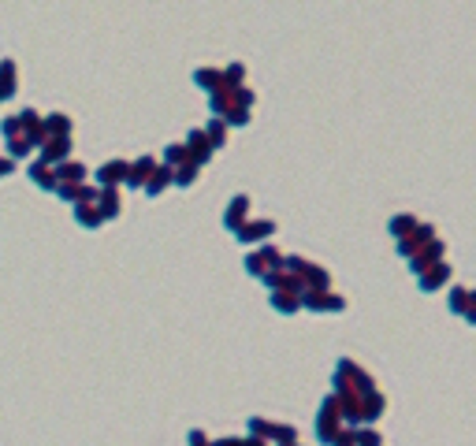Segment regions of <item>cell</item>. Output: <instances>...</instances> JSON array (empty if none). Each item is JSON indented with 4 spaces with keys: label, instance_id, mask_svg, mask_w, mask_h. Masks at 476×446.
Instances as JSON below:
<instances>
[{
    "label": "cell",
    "instance_id": "cell-1",
    "mask_svg": "<svg viewBox=\"0 0 476 446\" xmlns=\"http://www.w3.org/2000/svg\"><path fill=\"white\" fill-rule=\"evenodd\" d=\"M335 390H339V395H368V390H376V387H372V379L357 369L353 361H339V369H335Z\"/></svg>",
    "mask_w": 476,
    "mask_h": 446
},
{
    "label": "cell",
    "instance_id": "cell-2",
    "mask_svg": "<svg viewBox=\"0 0 476 446\" xmlns=\"http://www.w3.org/2000/svg\"><path fill=\"white\" fill-rule=\"evenodd\" d=\"M342 431V421H339V405L335 398H327L320 405V416H316V439H320L324 446H332V439Z\"/></svg>",
    "mask_w": 476,
    "mask_h": 446
},
{
    "label": "cell",
    "instance_id": "cell-3",
    "mask_svg": "<svg viewBox=\"0 0 476 446\" xmlns=\"http://www.w3.org/2000/svg\"><path fill=\"white\" fill-rule=\"evenodd\" d=\"M301 305L313 309V312H342L346 301L339 294H327V286H324V291H301Z\"/></svg>",
    "mask_w": 476,
    "mask_h": 446
},
{
    "label": "cell",
    "instance_id": "cell-4",
    "mask_svg": "<svg viewBox=\"0 0 476 446\" xmlns=\"http://www.w3.org/2000/svg\"><path fill=\"white\" fill-rule=\"evenodd\" d=\"M246 268H249V275H257V279H264L268 272H275V268H283V257L275 253V249L268 246V249H261V253H253L246 260Z\"/></svg>",
    "mask_w": 476,
    "mask_h": 446
},
{
    "label": "cell",
    "instance_id": "cell-5",
    "mask_svg": "<svg viewBox=\"0 0 476 446\" xmlns=\"http://www.w3.org/2000/svg\"><path fill=\"white\" fill-rule=\"evenodd\" d=\"M68 149H71V138H68V134H45V141H42V160L56 167V164H63Z\"/></svg>",
    "mask_w": 476,
    "mask_h": 446
},
{
    "label": "cell",
    "instance_id": "cell-6",
    "mask_svg": "<svg viewBox=\"0 0 476 446\" xmlns=\"http://www.w3.org/2000/svg\"><path fill=\"white\" fill-rule=\"evenodd\" d=\"M208 153H213V141H208L205 130H194V134L187 138V156H190V164L201 167L208 160Z\"/></svg>",
    "mask_w": 476,
    "mask_h": 446
},
{
    "label": "cell",
    "instance_id": "cell-7",
    "mask_svg": "<svg viewBox=\"0 0 476 446\" xmlns=\"http://www.w3.org/2000/svg\"><path fill=\"white\" fill-rule=\"evenodd\" d=\"M272 231H275L272 219H253V223H242L234 234H238V242H261V238H268Z\"/></svg>",
    "mask_w": 476,
    "mask_h": 446
},
{
    "label": "cell",
    "instance_id": "cell-8",
    "mask_svg": "<svg viewBox=\"0 0 476 446\" xmlns=\"http://www.w3.org/2000/svg\"><path fill=\"white\" fill-rule=\"evenodd\" d=\"M94 205H97V212H101V219H115L119 216V193H115V186H104L97 198H94Z\"/></svg>",
    "mask_w": 476,
    "mask_h": 446
},
{
    "label": "cell",
    "instance_id": "cell-9",
    "mask_svg": "<svg viewBox=\"0 0 476 446\" xmlns=\"http://www.w3.org/2000/svg\"><path fill=\"white\" fill-rule=\"evenodd\" d=\"M417 275H420V286H425V291H439V286L451 279V268L435 260V265H428L425 272H417Z\"/></svg>",
    "mask_w": 476,
    "mask_h": 446
},
{
    "label": "cell",
    "instance_id": "cell-10",
    "mask_svg": "<svg viewBox=\"0 0 476 446\" xmlns=\"http://www.w3.org/2000/svg\"><path fill=\"white\" fill-rule=\"evenodd\" d=\"M156 172V164L149 160V156H142V160H134V164H127V186H145V179H149Z\"/></svg>",
    "mask_w": 476,
    "mask_h": 446
},
{
    "label": "cell",
    "instance_id": "cell-11",
    "mask_svg": "<svg viewBox=\"0 0 476 446\" xmlns=\"http://www.w3.org/2000/svg\"><path fill=\"white\" fill-rule=\"evenodd\" d=\"M127 179V164L123 160H108L104 167H97V182L101 186H115V182Z\"/></svg>",
    "mask_w": 476,
    "mask_h": 446
},
{
    "label": "cell",
    "instance_id": "cell-12",
    "mask_svg": "<svg viewBox=\"0 0 476 446\" xmlns=\"http://www.w3.org/2000/svg\"><path fill=\"white\" fill-rule=\"evenodd\" d=\"M246 208H249V198H234L231 205H227V216H223V227L227 231H238L246 223Z\"/></svg>",
    "mask_w": 476,
    "mask_h": 446
},
{
    "label": "cell",
    "instance_id": "cell-13",
    "mask_svg": "<svg viewBox=\"0 0 476 446\" xmlns=\"http://www.w3.org/2000/svg\"><path fill=\"white\" fill-rule=\"evenodd\" d=\"M30 179H34L42 190H56V172H52V164H45V160L30 167Z\"/></svg>",
    "mask_w": 476,
    "mask_h": 446
},
{
    "label": "cell",
    "instance_id": "cell-14",
    "mask_svg": "<svg viewBox=\"0 0 476 446\" xmlns=\"http://www.w3.org/2000/svg\"><path fill=\"white\" fill-rule=\"evenodd\" d=\"M75 219L82 223V227H101V223H104L94 201H78V212H75Z\"/></svg>",
    "mask_w": 476,
    "mask_h": 446
},
{
    "label": "cell",
    "instance_id": "cell-15",
    "mask_svg": "<svg viewBox=\"0 0 476 446\" xmlns=\"http://www.w3.org/2000/svg\"><path fill=\"white\" fill-rule=\"evenodd\" d=\"M272 305L280 309V312H298L301 294H294V291H275V294H272Z\"/></svg>",
    "mask_w": 476,
    "mask_h": 446
},
{
    "label": "cell",
    "instance_id": "cell-16",
    "mask_svg": "<svg viewBox=\"0 0 476 446\" xmlns=\"http://www.w3.org/2000/svg\"><path fill=\"white\" fill-rule=\"evenodd\" d=\"M168 182H171V167H161V172H153L149 179H145V193H149V198H156V193H164Z\"/></svg>",
    "mask_w": 476,
    "mask_h": 446
},
{
    "label": "cell",
    "instance_id": "cell-17",
    "mask_svg": "<svg viewBox=\"0 0 476 446\" xmlns=\"http://www.w3.org/2000/svg\"><path fill=\"white\" fill-rule=\"evenodd\" d=\"M52 172H56V182H82L86 179V167L82 164H56Z\"/></svg>",
    "mask_w": 476,
    "mask_h": 446
},
{
    "label": "cell",
    "instance_id": "cell-18",
    "mask_svg": "<svg viewBox=\"0 0 476 446\" xmlns=\"http://www.w3.org/2000/svg\"><path fill=\"white\" fill-rule=\"evenodd\" d=\"M272 431H275V424H272V421H264V416H253V421H249V435H253V439L272 442Z\"/></svg>",
    "mask_w": 476,
    "mask_h": 446
},
{
    "label": "cell",
    "instance_id": "cell-19",
    "mask_svg": "<svg viewBox=\"0 0 476 446\" xmlns=\"http://www.w3.org/2000/svg\"><path fill=\"white\" fill-rule=\"evenodd\" d=\"M357 446H383V435L368 424H357Z\"/></svg>",
    "mask_w": 476,
    "mask_h": 446
},
{
    "label": "cell",
    "instance_id": "cell-20",
    "mask_svg": "<svg viewBox=\"0 0 476 446\" xmlns=\"http://www.w3.org/2000/svg\"><path fill=\"white\" fill-rule=\"evenodd\" d=\"M11 94H15V68L4 63L0 68V97H11Z\"/></svg>",
    "mask_w": 476,
    "mask_h": 446
},
{
    "label": "cell",
    "instance_id": "cell-21",
    "mask_svg": "<svg viewBox=\"0 0 476 446\" xmlns=\"http://www.w3.org/2000/svg\"><path fill=\"white\" fill-rule=\"evenodd\" d=\"M413 227H417L413 216H394V219H391V234H394V238H406Z\"/></svg>",
    "mask_w": 476,
    "mask_h": 446
},
{
    "label": "cell",
    "instance_id": "cell-22",
    "mask_svg": "<svg viewBox=\"0 0 476 446\" xmlns=\"http://www.w3.org/2000/svg\"><path fill=\"white\" fill-rule=\"evenodd\" d=\"M42 127H45V134H68V130H71L68 115H49V120H45Z\"/></svg>",
    "mask_w": 476,
    "mask_h": 446
},
{
    "label": "cell",
    "instance_id": "cell-23",
    "mask_svg": "<svg viewBox=\"0 0 476 446\" xmlns=\"http://www.w3.org/2000/svg\"><path fill=\"white\" fill-rule=\"evenodd\" d=\"M190 156H187V146H168V153H164V164L168 167H179V164H187Z\"/></svg>",
    "mask_w": 476,
    "mask_h": 446
},
{
    "label": "cell",
    "instance_id": "cell-24",
    "mask_svg": "<svg viewBox=\"0 0 476 446\" xmlns=\"http://www.w3.org/2000/svg\"><path fill=\"white\" fill-rule=\"evenodd\" d=\"M298 439V431L290 428V424H275V431H272V442H294Z\"/></svg>",
    "mask_w": 476,
    "mask_h": 446
},
{
    "label": "cell",
    "instance_id": "cell-25",
    "mask_svg": "<svg viewBox=\"0 0 476 446\" xmlns=\"http://www.w3.org/2000/svg\"><path fill=\"white\" fill-rule=\"evenodd\" d=\"M332 446H357V428H342L332 439Z\"/></svg>",
    "mask_w": 476,
    "mask_h": 446
},
{
    "label": "cell",
    "instance_id": "cell-26",
    "mask_svg": "<svg viewBox=\"0 0 476 446\" xmlns=\"http://www.w3.org/2000/svg\"><path fill=\"white\" fill-rule=\"evenodd\" d=\"M208 141H213V146H223V138H227V130H223V123H208Z\"/></svg>",
    "mask_w": 476,
    "mask_h": 446
},
{
    "label": "cell",
    "instance_id": "cell-27",
    "mask_svg": "<svg viewBox=\"0 0 476 446\" xmlns=\"http://www.w3.org/2000/svg\"><path fill=\"white\" fill-rule=\"evenodd\" d=\"M187 442H190V446H213V442H208V435H205L201 428H194L190 435H187Z\"/></svg>",
    "mask_w": 476,
    "mask_h": 446
},
{
    "label": "cell",
    "instance_id": "cell-28",
    "mask_svg": "<svg viewBox=\"0 0 476 446\" xmlns=\"http://www.w3.org/2000/svg\"><path fill=\"white\" fill-rule=\"evenodd\" d=\"M11 167H15L11 160H0V175H11Z\"/></svg>",
    "mask_w": 476,
    "mask_h": 446
},
{
    "label": "cell",
    "instance_id": "cell-29",
    "mask_svg": "<svg viewBox=\"0 0 476 446\" xmlns=\"http://www.w3.org/2000/svg\"><path fill=\"white\" fill-rule=\"evenodd\" d=\"M275 446H301V442H298V439H294V442H275Z\"/></svg>",
    "mask_w": 476,
    "mask_h": 446
}]
</instances>
